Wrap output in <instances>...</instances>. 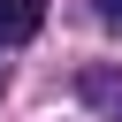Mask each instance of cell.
Listing matches in <instances>:
<instances>
[{
	"label": "cell",
	"mask_w": 122,
	"mask_h": 122,
	"mask_svg": "<svg viewBox=\"0 0 122 122\" xmlns=\"http://www.w3.org/2000/svg\"><path fill=\"white\" fill-rule=\"evenodd\" d=\"M76 99H84L99 122H122V69H84V76H76Z\"/></svg>",
	"instance_id": "6da1fadb"
},
{
	"label": "cell",
	"mask_w": 122,
	"mask_h": 122,
	"mask_svg": "<svg viewBox=\"0 0 122 122\" xmlns=\"http://www.w3.org/2000/svg\"><path fill=\"white\" fill-rule=\"evenodd\" d=\"M46 23V0H0V46H23Z\"/></svg>",
	"instance_id": "7a4b0ae2"
},
{
	"label": "cell",
	"mask_w": 122,
	"mask_h": 122,
	"mask_svg": "<svg viewBox=\"0 0 122 122\" xmlns=\"http://www.w3.org/2000/svg\"><path fill=\"white\" fill-rule=\"evenodd\" d=\"M92 8H99V23H107V30H122V0H92Z\"/></svg>",
	"instance_id": "3957f363"
}]
</instances>
